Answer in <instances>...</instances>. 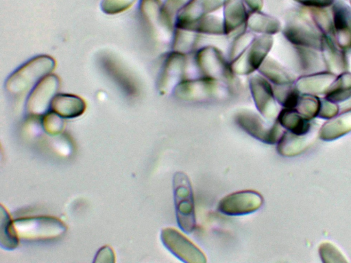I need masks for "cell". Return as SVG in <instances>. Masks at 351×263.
Segmentation results:
<instances>
[{
	"mask_svg": "<svg viewBox=\"0 0 351 263\" xmlns=\"http://www.w3.org/2000/svg\"><path fill=\"white\" fill-rule=\"evenodd\" d=\"M235 90V87L227 83L199 76L184 79L172 95L184 102L204 103L227 101L234 95Z\"/></svg>",
	"mask_w": 351,
	"mask_h": 263,
	"instance_id": "obj_1",
	"label": "cell"
},
{
	"mask_svg": "<svg viewBox=\"0 0 351 263\" xmlns=\"http://www.w3.org/2000/svg\"><path fill=\"white\" fill-rule=\"evenodd\" d=\"M56 66L49 55L36 56L14 71L5 82L6 90L14 95L23 94L49 75Z\"/></svg>",
	"mask_w": 351,
	"mask_h": 263,
	"instance_id": "obj_2",
	"label": "cell"
},
{
	"mask_svg": "<svg viewBox=\"0 0 351 263\" xmlns=\"http://www.w3.org/2000/svg\"><path fill=\"white\" fill-rule=\"evenodd\" d=\"M284 37L293 47H302L320 51L322 34L316 27L309 14L302 10L291 12L282 29Z\"/></svg>",
	"mask_w": 351,
	"mask_h": 263,
	"instance_id": "obj_3",
	"label": "cell"
},
{
	"mask_svg": "<svg viewBox=\"0 0 351 263\" xmlns=\"http://www.w3.org/2000/svg\"><path fill=\"white\" fill-rule=\"evenodd\" d=\"M13 225L19 239L32 241L49 240L62 236L66 225L54 216H39L17 218Z\"/></svg>",
	"mask_w": 351,
	"mask_h": 263,
	"instance_id": "obj_4",
	"label": "cell"
},
{
	"mask_svg": "<svg viewBox=\"0 0 351 263\" xmlns=\"http://www.w3.org/2000/svg\"><path fill=\"white\" fill-rule=\"evenodd\" d=\"M195 65L200 76L227 83L234 87L237 84V75L223 53L213 45H206L195 51Z\"/></svg>",
	"mask_w": 351,
	"mask_h": 263,
	"instance_id": "obj_5",
	"label": "cell"
},
{
	"mask_svg": "<svg viewBox=\"0 0 351 263\" xmlns=\"http://www.w3.org/2000/svg\"><path fill=\"white\" fill-rule=\"evenodd\" d=\"M173 191L177 223L185 233L191 234L196 227L195 201L191 183L185 173L174 174Z\"/></svg>",
	"mask_w": 351,
	"mask_h": 263,
	"instance_id": "obj_6",
	"label": "cell"
},
{
	"mask_svg": "<svg viewBox=\"0 0 351 263\" xmlns=\"http://www.w3.org/2000/svg\"><path fill=\"white\" fill-rule=\"evenodd\" d=\"M234 120L243 131L265 144L277 143L284 132L276 119L269 121L260 113L249 109L237 111Z\"/></svg>",
	"mask_w": 351,
	"mask_h": 263,
	"instance_id": "obj_7",
	"label": "cell"
},
{
	"mask_svg": "<svg viewBox=\"0 0 351 263\" xmlns=\"http://www.w3.org/2000/svg\"><path fill=\"white\" fill-rule=\"evenodd\" d=\"M139 11L153 38L162 45L171 44L175 23L166 14L159 0H141Z\"/></svg>",
	"mask_w": 351,
	"mask_h": 263,
	"instance_id": "obj_8",
	"label": "cell"
},
{
	"mask_svg": "<svg viewBox=\"0 0 351 263\" xmlns=\"http://www.w3.org/2000/svg\"><path fill=\"white\" fill-rule=\"evenodd\" d=\"M273 45V36H256L245 51L230 62L232 72L237 76H249L256 73L269 56Z\"/></svg>",
	"mask_w": 351,
	"mask_h": 263,
	"instance_id": "obj_9",
	"label": "cell"
},
{
	"mask_svg": "<svg viewBox=\"0 0 351 263\" xmlns=\"http://www.w3.org/2000/svg\"><path fill=\"white\" fill-rule=\"evenodd\" d=\"M187 55L170 51L165 56L158 74L156 88L162 96L173 94L186 79Z\"/></svg>",
	"mask_w": 351,
	"mask_h": 263,
	"instance_id": "obj_10",
	"label": "cell"
},
{
	"mask_svg": "<svg viewBox=\"0 0 351 263\" xmlns=\"http://www.w3.org/2000/svg\"><path fill=\"white\" fill-rule=\"evenodd\" d=\"M160 239L165 247L183 262L205 263L206 262V257L202 251L174 228L162 229Z\"/></svg>",
	"mask_w": 351,
	"mask_h": 263,
	"instance_id": "obj_11",
	"label": "cell"
},
{
	"mask_svg": "<svg viewBox=\"0 0 351 263\" xmlns=\"http://www.w3.org/2000/svg\"><path fill=\"white\" fill-rule=\"evenodd\" d=\"M248 85L258 112L269 121L276 120L279 112L273 85L258 72L249 75Z\"/></svg>",
	"mask_w": 351,
	"mask_h": 263,
	"instance_id": "obj_12",
	"label": "cell"
},
{
	"mask_svg": "<svg viewBox=\"0 0 351 263\" xmlns=\"http://www.w3.org/2000/svg\"><path fill=\"white\" fill-rule=\"evenodd\" d=\"M263 203V197L259 192L245 190L225 196L219 202L218 210L226 215H245L257 211Z\"/></svg>",
	"mask_w": 351,
	"mask_h": 263,
	"instance_id": "obj_13",
	"label": "cell"
},
{
	"mask_svg": "<svg viewBox=\"0 0 351 263\" xmlns=\"http://www.w3.org/2000/svg\"><path fill=\"white\" fill-rule=\"evenodd\" d=\"M60 86L59 78L55 75H48L32 88L26 103V109L32 116L45 114L50 108L53 98Z\"/></svg>",
	"mask_w": 351,
	"mask_h": 263,
	"instance_id": "obj_14",
	"label": "cell"
},
{
	"mask_svg": "<svg viewBox=\"0 0 351 263\" xmlns=\"http://www.w3.org/2000/svg\"><path fill=\"white\" fill-rule=\"evenodd\" d=\"M333 38L342 50L351 47V8L341 1L332 5Z\"/></svg>",
	"mask_w": 351,
	"mask_h": 263,
	"instance_id": "obj_15",
	"label": "cell"
},
{
	"mask_svg": "<svg viewBox=\"0 0 351 263\" xmlns=\"http://www.w3.org/2000/svg\"><path fill=\"white\" fill-rule=\"evenodd\" d=\"M337 75L324 70L296 78L294 86L301 95H326Z\"/></svg>",
	"mask_w": 351,
	"mask_h": 263,
	"instance_id": "obj_16",
	"label": "cell"
},
{
	"mask_svg": "<svg viewBox=\"0 0 351 263\" xmlns=\"http://www.w3.org/2000/svg\"><path fill=\"white\" fill-rule=\"evenodd\" d=\"M226 0H191L176 16L175 26L194 22L222 8Z\"/></svg>",
	"mask_w": 351,
	"mask_h": 263,
	"instance_id": "obj_17",
	"label": "cell"
},
{
	"mask_svg": "<svg viewBox=\"0 0 351 263\" xmlns=\"http://www.w3.org/2000/svg\"><path fill=\"white\" fill-rule=\"evenodd\" d=\"M222 8L225 36L245 27L249 9L242 0H226Z\"/></svg>",
	"mask_w": 351,
	"mask_h": 263,
	"instance_id": "obj_18",
	"label": "cell"
},
{
	"mask_svg": "<svg viewBox=\"0 0 351 263\" xmlns=\"http://www.w3.org/2000/svg\"><path fill=\"white\" fill-rule=\"evenodd\" d=\"M320 53L326 71L337 75L347 71L344 51L332 38L323 36Z\"/></svg>",
	"mask_w": 351,
	"mask_h": 263,
	"instance_id": "obj_19",
	"label": "cell"
},
{
	"mask_svg": "<svg viewBox=\"0 0 351 263\" xmlns=\"http://www.w3.org/2000/svg\"><path fill=\"white\" fill-rule=\"evenodd\" d=\"M86 105L83 99L71 94H57L52 99L50 109L62 118H73L81 116Z\"/></svg>",
	"mask_w": 351,
	"mask_h": 263,
	"instance_id": "obj_20",
	"label": "cell"
},
{
	"mask_svg": "<svg viewBox=\"0 0 351 263\" xmlns=\"http://www.w3.org/2000/svg\"><path fill=\"white\" fill-rule=\"evenodd\" d=\"M245 29L259 35L274 36L282 31L280 21L261 10H249Z\"/></svg>",
	"mask_w": 351,
	"mask_h": 263,
	"instance_id": "obj_21",
	"label": "cell"
},
{
	"mask_svg": "<svg viewBox=\"0 0 351 263\" xmlns=\"http://www.w3.org/2000/svg\"><path fill=\"white\" fill-rule=\"evenodd\" d=\"M272 85H287L293 84L295 76L276 60L268 56L259 67L258 71Z\"/></svg>",
	"mask_w": 351,
	"mask_h": 263,
	"instance_id": "obj_22",
	"label": "cell"
},
{
	"mask_svg": "<svg viewBox=\"0 0 351 263\" xmlns=\"http://www.w3.org/2000/svg\"><path fill=\"white\" fill-rule=\"evenodd\" d=\"M351 131V109L328 119L320 128L319 136L324 140L339 138Z\"/></svg>",
	"mask_w": 351,
	"mask_h": 263,
	"instance_id": "obj_23",
	"label": "cell"
},
{
	"mask_svg": "<svg viewBox=\"0 0 351 263\" xmlns=\"http://www.w3.org/2000/svg\"><path fill=\"white\" fill-rule=\"evenodd\" d=\"M276 120L282 128L297 135H305L311 129V121L305 118L295 108H283Z\"/></svg>",
	"mask_w": 351,
	"mask_h": 263,
	"instance_id": "obj_24",
	"label": "cell"
},
{
	"mask_svg": "<svg viewBox=\"0 0 351 263\" xmlns=\"http://www.w3.org/2000/svg\"><path fill=\"white\" fill-rule=\"evenodd\" d=\"M307 134L297 135L289 131L284 132L277 142L278 153L287 157L300 154L311 143Z\"/></svg>",
	"mask_w": 351,
	"mask_h": 263,
	"instance_id": "obj_25",
	"label": "cell"
},
{
	"mask_svg": "<svg viewBox=\"0 0 351 263\" xmlns=\"http://www.w3.org/2000/svg\"><path fill=\"white\" fill-rule=\"evenodd\" d=\"M175 27L190 30L199 35L225 36L222 18L213 14L194 22Z\"/></svg>",
	"mask_w": 351,
	"mask_h": 263,
	"instance_id": "obj_26",
	"label": "cell"
},
{
	"mask_svg": "<svg viewBox=\"0 0 351 263\" xmlns=\"http://www.w3.org/2000/svg\"><path fill=\"white\" fill-rule=\"evenodd\" d=\"M199 37L197 33L175 27L170 44L171 51L188 55L195 51Z\"/></svg>",
	"mask_w": 351,
	"mask_h": 263,
	"instance_id": "obj_27",
	"label": "cell"
},
{
	"mask_svg": "<svg viewBox=\"0 0 351 263\" xmlns=\"http://www.w3.org/2000/svg\"><path fill=\"white\" fill-rule=\"evenodd\" d=\"M350 97L351 72L346 71L337 75L324 98L338 103L346 101Z\"/></svg>",
	"mask_w": 351,
	"mask_h": 263,
	"instance_id": "obj_28",
	"label": "cell"
},
{
	"mask_svg": "<svg viewBox=\"0 0 351 263\" xmlns=\"http://www.w3.org/2000/svg\"><path fill=\"white\" fill-rule=\"evenodd\" d=\"M294 48L298 56L300 68L305 74L326 70L322 55L319 53L320 51L302 47Z\"/></svg>",
	"mask_w": 351,
	"mask_h": 263,
	"instance_id": "obj_29",
	"label": "cell"
},
{
	"mask_svg": "<svg viewBox=\"0 0 351 263\" xmlns=\"http://www.w3.org/2000/svg\"><path fill=\"white\" fill-rule=\"evenodd\" d=\"M19 237L15 231L13 221L7 210L1 206L0 245L1 248L12 250L17 247Z\"/></svg>",
	"mask_w": 351,
	"mask_h": 263,
	"instance_id": "obj_30",
	"label": "cell"
},
{
	"mask_svg": "<svg viewBox=\"0 0 351 263\" xmlns=\"http://www.w3.org/2000/svg\"><path fill=\"white\" fill-rule=\"evenodd\" d=\"M274 94L277 103L283 108H295L301 94L294 83L287 85H273Z\"/></svg>",
	"mask_w": 351,
	"mask_h": 263,
	"instance_id": "obj_31",
	"label": "cell"
},
{
	"mask_svg": "<svg viewBox=\"0 0 351 263\" xmlns=\"http://www.w3.org/2000/svg\"><path fill=\"white\" fill-rule=\"evenodd\" d=\"M256 37V35L254 33L246 29L239 33L233 38L228 48L227 54L228 62H231L241 55L251 45Z\"/></svg>",
	"mask_w": 351,
	"mask_h": 263,
	"instance_id": "obj_32",
	"label": "cell"
},
{
	"mask_svg": "<svg viewBox=\"0 0 351 263\" xmlns=\"http://www.w3.org/2000/svg\"><path fill=\"white\" fill-rule=\"evenodd\" d=\"M308 14L323 36L333 38V25L332 14L326 8H307ZM334 39V38H333Z\"/></svg>",
	"mask_w": 351,
	"mask_h": 263,
	"instance_id": "obj_33",
	"label": "cell"
},
{
	"mask_svg": "<svg viewBox=\"0 0 351 263\" xmlns=\"http://www.w3.org/2000/svg\"><path fill=\"white\" fill-rule=\"evenodd\" d=\"M321 99L315 95H301L295 109L305 118L311 121L318 116Z\"/></svg>",
	"mask_w": 351,
	"mask_h": 263,
	"instance_id": "obj_34",
	"label": "cell"
},
{
	"mask_svg": "<svg viewBox=\"0 0 351 263\" xmlns=\"http://www.w3.org/2000/svg\"><path fill=\"white\" fill-rule=\"evenodd\" d=\"M42 126L47 134L55 136L60 134L62 131L64 121L62 117L51 111L43 115Z\"/></svg>",
	"mask_w": 351,
	"mask_h": 263,
	"instance_id": "obj_35",
	"label": "cell"
},
{
	"mask_svg": "<svg viewBox=\"0 0 351 263\" xmlns=\"http://www.w3.org/2000/svg\"><path fill=\"white\" fill-rule=\"evenodd\" d=\"M136 0H102L101 10L108 14H115L124 12L136 2Z\"/></svg>",
	"mask_w": 351,
	"mask_h": 263,
	"instance_id": "obj_36",
	"label": "cell"
},
{
	"mask_svg": "<svg viewBox=\"0 0 351 263\" xmlns=\"http://www.w3.org/2000/svg\"><path fill=\"white\" fill-rule=\"evenodd\" d=\"M191 0H165L163 3V8L168 16L174 21L178 14Z\"/></svg>",
	"mask_w": 351,
	"mask_h": 263,
	"instance_id": "obj_37",
	"label": "cell"
},
{
	"mask_svg": "<svg viewBox=\"0 0 351 263\" xmlns=\"http://www.w3.org/2000/svg\"><path fill=\"white\" fill-rule=\"evenodd\" d=\"M339 112V106L337 103L330 101L326 98L321 99L318 117L323 119H330Z\"/></svg>",
	"mask_w": 351,
	"mask_h": 263,
	"instance_id": "obj_38",
	"label": "cell"
},
{
	"mask_svg": "<svg viewBox=\"0 0 351 263\" xmlns=\"http://www.w3.org/2000/svg\"><path fill=\"white\" fill-rule=\"evenodd\" d=\"M114 253L109 246L102 247L97 253L93 260L94 262H114Z\"/></svg>",
	"mask_w": 351,
	"mask_h": 263,
	"instance_id": "obj_39",
	"label": "cell"
},
{
	"mask_svg": "<svg viewBox=\"0 0 351 263\" xmlns=\"http://www.w3.org/2000/svg\"><path fill=\"white\" fill-rule=\"evenodd\" d=\"M307 8H327L332 6L335 0H293Z\"/></svg>",
	"mask_w": 351,
	"mask_h": 263,
	"instance_id": "obj_40",
	"label": "cell"
},
{
	"mask_svg": "<svg viewBox=\"0 0 351 263\" xmlns=\"http://www.w3.org/2000/svg\"><path fill=\"white\" fill-rule=\"evenodd\" d=\"M249 10H261L263 7V0H242Z\"/></svg>",
	"mask_w": 351,
	"mask_h": 263,
	"instance_id": "obj_41",
	"label": "cell"
},
{
	"mask_svg": "<svg viewBox=\"0 0 351 263\" xmlns=\"http://www.w3.org/2000/svg\"><path fill=\"white\" fill-rule=\"evenodd\" d=\"M343 51L346 60L347 71L351 72V47Z\"/></svg>",
	"mask_w": 351,
	"mask_h": 263,
	"instance_id": "obj_42",
	"label": "cell"
},
{
	"mask_svg": "<svg viewBox=\"0 0 351 263\" xmlns=\"http://www.w3.org/2000/svg\"><path fill=\"white\" fill-rule=\"evenodd\" d=\"M159 1H160L161 2L163 3L165 0H159Z\"/></svg>",
	"mask_w": 351,
	"mask_h": 263,
	"instance_id": "obj_43",
	"label": "cell"
},
{
	"mask_svg": "<svg viewBox=\"0 0 351 263\" xmlns=\"http://www.w3.org/2000/svg\"><path fill=\"white\" fill-rule=\"evenodd\" d=\"M350 1V5H351V0H349Z\"/></svg>",
	"mask_w": 351,
	"mask_h": 263,
	"instance_id": "obj_44",
	"label": "cell"
}]
</instances>
